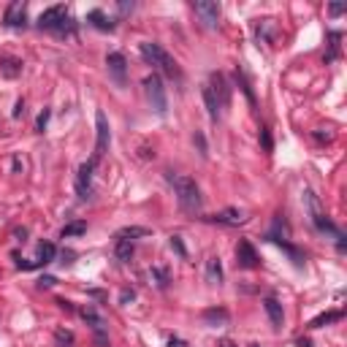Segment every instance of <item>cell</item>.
<instances>
[{
    "instance_id": "obj_41",
    "label": "cell",
    "mask_w": 347,
    "mask_h": 347,
    "mask_svg": "<svg viewBox=\"0 0 347 347\" xmlns=\"http://www.w3.org/2000/svg\"><path fill=\"white\" fill-rule=\"evenodd\" d=\"M168 347H188L182 339H168Z\"/></svg>"
},
{
    "instance_id": "obj_12",
    "label": "cell",
    "mask_w": 347,
    "mask_h": 347,
    "mask_svg": "<svg viewBox=\"0 0 347 347\" xmlns=\"http://www.w3.org/2000/svg\"><path fill=\"white\" fill-rule=\"evenodd\" d=\"M106 65H109V73L117 79L119 84H125V71H128V60H125L122 52H111L106 57Z\"/></svg>"
},
{
    "instance_id": "obj_23",
    "label": "cell",
    "mask_w": 347,
    "mask_h": 347,
    "mask_svg": "<svg viewBox=\"0 0 347 347\" xmlns=\"http://www.w3.org/2000/svg\"><path fill=\"white\" fill-rule=\"evenodd\" d=\"M149 228H141V225H128V228H122V231H119L117 233V239H128V242H130V239H144V236H149Z\"/></svg>"
},
{
    "instance_id": "obj_14",
    "label": "cell",
    "mask_w": 347,
    "mask_h": 347,
    "mask_svg": "<svg viewBox=\"0 0 347 347\" xmlns=\"http://www.w3.org/2000/svg\"><path fill=\"white\" fill-rule=\"evenodd\" d=\"M263 306H266V315H269L271 325H274V328H282V323H285L282 304H279L277 298H266V301H263Z\"/></svg>"
},
{
    "instance_id": "obj_6",
    "label": "cell",
    "mask_w": 347,
    "mask_h": 347,
    "mask_svg": "<svg viewBox=\"0 0 347 347\" xmlns=\"http://www.w3.org/2000/svg\"><path fill=\"white\" fill-rule=\"evenodd\" d=\"M95 125H98V141H95V160H101L106 155L111 144V130H109V119L103 111H95Z\"/></svg>"
},
{
    "instance_id": "obj_7",
    "label": "cell",
    "mask_w": 347,
    "mask_h": 347,
    "mask_svg": "<svg viewBox=\"0 0 347 347\" xmlns=\"http://www.w3.org/2000/svg\"><path fill=\"white\" fill-rule=\"evenodd\" d=\"M193 11L201 17V22L206 25V28H217V22H220V3H212V0H198V3H193Z\"/></svg>"
},
{
    "instance_id": "obj_32",
    "label": "cell",
    "mask_w": 347,
    "mask_h": 347,
    "mask_svg": "<svg viewBox=\"0 0 347 347\" xmlns=\"http://www.w3.org/2000/svg\"><path fill=\"white\" fill-rule=\"evenodd\" d=\"M49 114H52L49 109H44L41 114H38V119H36V130H38V133H44V130H46V122H49Z\"/></svg>"
},
{
    "instance_id": "obj_16",
    "label": "cell",
    "mask_w": 347,
    "mask_h": 347,
    "mask_svg": "<svg viewBox=\"0 0 347 347\" xmlns=\"http://www.w3.org/2000/svg\"><path fill=\"white\" fill-rule=\"evenodd\" d=\"M79 315H82V317L87 320V323H90L92 328L98 331V336L103 339V317L98 315V309H95V306H92V304H87V306H82V309H79Z\"/></svg>"
},
{
    "instance_id": "obj_2",
    "label": "cell",
    "mask_w": 347,
    "mask_h": 347,
    "mask_svg": "<svg viewBox=\"0 0 347 347\" xmlns=\"http://www.w3.org/2000/svg\"><path fill=\"white\" fill-rule=\"evenodd\" d=\"M138 52H141V57H144L149 65H155V68H160L163 73H168L171 79H182V71H179L177 60H173L168 52H165L163 46H160V44L144 41L141 46H138Z\"/></svg>"
},
{
    "instance_id": "obj_33",
    "label": "cell",
    "mask_w": 347,
    "mask_h": 347,
    "mask_svg": "<svg viewBox=\"0 0 347 347\" xmlns=\"http://www.w3.org/2000/svg\"><path fill=\"white\" fill-rule=\"evenodd\" d=\"M193 141L198 144V152H201V157H206V152H209V149H206V138H204V133H201V130H196V136H193Z\"/></svg>"
},
{
    "instance_id": "obj_22",
    "label": "cell",
    "mask_w": 347,
    "mask_h": 347,
    "mask_svg": "<svg viewBox=\"0 0 347 347\" xmlns=\"http://www.w3.org/2000/svg\"><path fill=\"white\" fill-rule=\"evenodd\" d=\"M204 103H206V109H209V117L215 119H220V103H217V98H215V92L209 90V84L204 87Z\"/></svg>"
},
{
    "instance_id": "obj_3",
    "label": "cell",
    "mask_w": 347,
    "mask_h": 347,
    "mask_svg": "<svg viewBox=\"0 0 347 347\" xmlns=\"http://www.w3.org/2000/svg\"><path fill=\"white\" fill-rule=\"evenodd\" d=\"M304 206H306V212H309L312 225H315L320 233H333V236H339V233H342L328 220V215H325V209H323V204H320V198L312 190H304Z\"/></svg>"
},
{
    "instance_id": "obj_17",
    "label": "cell",
    "mask_w": 347,
    "mask_h": 347,
    "mask_svg": "<svg viewBox=\"0 0 347 347\" xmlns=\"http://www.w3.org/2000/svg\"><path fill=\"white\" fill-rule=\"evenodd\" d=\"M0 73H3L6 79H17L19 73H22V60H17V57H0Z\"/></svg>"
},
{
    "instance_id": "obj_30",
    "label": "cell",
    "mask_w": 347,
    "mask_h": 347,
    "mask_svg": "<svg viewBox=\"0 0 347 347\" xmlns=\"http://www.w3.org/2000/svg\"><path fill=\"white\" fill-rule=\"evenodd\" d=\"M260 144H263L266 152H274V141H271V130L269 128H260Z\"/></svg>"
},
{
    "instance_id": "obj_38",
    "label": "cell",
    "mask_w": 347,
    "mask_h": 347,
    "mask_svg": "<svg viewBox=\"0 0 347 347\" xmlns=\"http://www.w3.org/2000/svg\"><path fill=\"white\" fill-rule=\"evenodd\" d=\"M133 298H136V293H133V290H122L119 301H122V304H128V301H133Z\"/></svg>"
},
{
    "instance_id": "obj_35",
    "label": "cell",
    "mask_w": 347,
    "mask_h": 347,
    "mask_svg": "<svg viewBox=\"0 0 347 347\" xmlns=\"http://www.w3.org/2000/svg\"><path fill=\"white\" fill-rule=\"evenodd\" d=\"M117 9H119V14H122V17H125V14H130V11H133V9H136V6H133V3H119V6H117Z\"/></svg>"
},
{
    "instance_id": "obj_21",
    "label": "cell",
    "mask_w": 347,
    "mask_h": 347,
    "mask_svg": "<svg viewBox=\"0 0 347 347\" xmlns=\"http://www.w3.org/2000/svg\"><path fill=\"white\" fill-rule=\"evenodd\" d=\"M133 242H128V239H117V244H114V255L117 260H122V263H128V260L133 258Z\"/></svg>"
},
{
    "instance_id": "obj_31",
    "label": "cell",
    "mask_w": 347,
    "mask_h": 347,
    "mask_svg": "<svg viewBox=\"0 0 347 347\" xmlns=\"http://www.w3.org/2000/svg\"><path fill=\"white\" fill-rule=\"evenodd\" d=\"M55 339H57L60 344H68V347L73 344V333H71V331H63V328L55 331Z\"/></svg>"
},
{
    "instance_id": "obj_24",
    "label": "cell",
    "mask_w": 347,
    "mask_h": 347,
    "mask_svg": "<svg viewBox=\"0 0 347 347\" xmlns=\"http://www.w3.org/2000/svg\"><path fill=\"white\" fill-rule=\"evenodd\" d=\"M344 317V312H323V315H317L315 320L309 323V328H323V325H328V323H333V320H342Z\"/></svg>"
},
{
    "instance_id": "obj_28",
    "label": "cell",
    "mask_w": 347,
    "mask_h": 347,
    "mask_svg": "<svg viewBox=\"0 0 347 347\" xmlns=\"http://www.w3.org/2000/svg\"><path fill=\"white\" fill-rule=\"evenodd\" d=\"M328 41H331V52L325 55V63H333L339 57V41H342V33H328Z\"/></svg>"
},
{
    "instance_id": "obj_34",
    "label": "cell",
    "mask_w": 347,
    "mask_h": 347,
    "mask_svg": "<svg viewBox=\"0 0 347 347\" xmlns=\"http://www.w3.org/2000/svg\"><path fill=\"white\" fill-rule=\"evenodd\" d=\"M171 250H177L179 258H188V250H185V244H182V239H179V236H171Z\"/></svg>"
},
{
    "instance_id": "obj_36",
    "label": "cell",
    "mask_w": 347,
    "mask_h": 347,
    "mask_svg": "<svg viewBox=\"0 0 347 347\" xmlns=\"http://www.w3.org/2000/svg\"><path fill=\"white\" fill-rule=\"evenodd\" d=\"M344 9H347V6H344V3H333V6H328V11H331V14H333V17H336V14H342V11H344Z\"/></svg>"
},
{
    "instance_id": "obj_43",
    "label": "cell",
    "mask_w": 347,
    "mask_h": 347,
    "mask_svg": "<svg viewBox=\"0 0 347 347\" xmlns=\"http://www.w3.org/2000/svg\"><path fill=\"white\" fill-rule=\"evenodd\" d=\"M14 236H17V242H25V236H28V231H25V228H22V231H14Z\"/></svg>"
},
{
    "instance_id": "obj_19",
    "label": "cell",
    "mask_w": 347,
    "mask_h": 347,
    "mask_svg": "<svg viewBox=\"0 0 347 347\" xmlns=\"http://www.w3.org/2000/svg\"><path fill=\"white\" fill-rule=\"evenodd\" d=\"M87 22H92L98 30H114V19L106 17L101 9H92L90 14H87Z\"/></svg>"
},
{
    "instance_id": "obj_5",
    "label": "cell",
    "mask_w": 347,
    "mask_h": 347,
    "mask_svg": "<svg viewBox=\"0 0 347 347\" xmlns=\"http://www.w3.org/2000/svg\"><path fill=\"white\" fill-rule=\"evenodd\" d=\"M71 19H68V9L65 6H52V9H46L41 17H38V28L41 30H65L71 28Z\"/></svg>"
},
{
    "instance_id": "obj_26",
    "label": "cell",
    "mask_w": 347,
    "mask_h": 347,
    "mask_svg": "<svg viewBox=\"0 0 347 347\" xmlns=\"http://www.w3.org/2000/svg\"><path fill=\"white\" fill-rule=\"evenodd\" d=\"M233 79H236V84H239V87H242V92L247 95V101H250V103H255V92H252L250 82H247L244 71H239V68H236V73H233Z\"/></svg>"
},
{
    "instance_id": "obj_8",
    "label": "cell",
    "mask_w": 347,
    "mask_h": 347,
    "mask_svg": "<svg viewBox=\"0 0 347 347\" xmlns=\"http://www.w3.org/2000/svg\"><path fill=\"white\" fill-rule=\"evenodd\" d=\"M92 168H95V157H92V160H87V163H82V165H79V173H76V193H79V198H82V201H87V198L92 196V190H90Z\"/></svg>"
},
{
    "instance_id": "obj_29",
    "label": "cell",
    "mask_w": 347,
    "mask_h": 347,
    "mask_svg": "<svg viewBox=\"0 0 347 347\" xmlns=\"http://www.w3.org/2000/svg\"><path fill=\"white\" fill-rule=\"evenodd\" d=\"M204 320H206V323H225V320H228V312H225V309H206Z\"/></svg>"
},
{
    "instance_id": "obj_42",
    "label": "cell",
    "mask_w": 347,
    "mask_h": 347,
    "mask_svg": "<svg viewBox=\"0 0 347 347\" xmlns=\"http://www.w3.org/2000/svg\"><path fill=\"white\" fill-rule=\"evenodd\" d=\"M25 111V101H17V109H14V117H19Z\"/></svg>"
},
{
    "instance_id": "obj_4",
    "label": "cell",
    "mask_w": 347,
    "mask_h": 347,
    "mask_svg": "<svg viewBox=\"0 0 347 347\" xmlns=\"http://www.w3.org/2000/svg\"><path fill=\"white\" fill-rule=\"evenodd\" d=\"M144 90H146V98H149L152 109H155L157 114H165V111H168V98H165V87H163L160 73L152 71L149 76H144Z\"/></svg>"
},
{
    "instance_id": "obj_18",
    "label": "cell",
    "mask_w": 347,
    "mask_h": 347,
    "mask_svg": "<svg viewBox=\"0 0 347 347\" xmlns=\"http://www.w3.org/2000/svg\"><path fill=\"white\" fill-rule=\"evenodd\" d=\"M206 279H209L212 285H223V263H220L217 255H212L206 260Z\"/></svg>"
},
{
    "instance_id": "obj_11",
    "label": "cell",
    "mask_w": 347,
    "mask_h": 347,
    "mask_svg": "<svg viewBox=\"0 0 347 347\" xmlns=\"http://www.w3.org/2000/svg\"><path fill=\"white\" fill-rule=\"evenodd\" d=\"M25 19H28V9H25V3H22V0H14V3L6 9L3 22L9 25V28H25Z\"/></svg>"
},
{
    "instance_id": "obj_44",
    "label": "cell",
    "mask_w": 347,
    "mask_h": 347,
    "mask_svg": "<svg viewBox=\"0 0 347 347\" xmlns=\"http://www.w3.org/2000/svg\"><path fill=\"white\" fill-rule=\"evenodd\" d=\"M298 347H312L309 339H298Z\"/></svg>"
},
{
    "instance_id": "obj_25",
    "label": "cell",
    "mask_w": 347,
    "mask_h": 347,
    "mask_svg": "<svg viewBox=\"0 0 347 347\" xmlns=\"http://www.w3.org/2000/svg\"><path fill=\"white\" fill-rule=\"evenodd\" d=\"M149 277H152V282H155L157 288H168V282H171L168 271H165L163 266H152V269H149Z\"/></svg>"
},
{
    "instance_id": "obj_39",
    "label": "cell",
    "mask_w": 347,
    "mask_h": 347,
    "mask_svg": "<svg viewBox=\"0 0 347 347\" xmlns=\"http://www.w3.org/2000/svg\"><path fill=\"white\" fill-rule=\"evenodd\" d=\"M57 306H60V309H65V312H73L71 301H65V298H57Z\"/></svg>"
},
{
    "instance_id": "obj_10",
    "label": "cell",
    "mask_w": 347,
    "mask_h": 347,
    "mask_svg": "<svg viewBox=\"0 0 347 347\" xmlns=\"http://www.w3.org/2000/svg\"><path fill=\"white\" fill-rule=\"evenodd\" d=\"M209 90L212 92H215V98H217V103L220 106H228L231 103V87H228V82H225V76H223V73H212V76H209Z\"/></svg>"
},
{
    "instance_id": "obj_1",
    "label": "cell",
    "mask_w": 347,
    "mask_h": 347,
    "mask_svg": "<svg viewBox=\"0 0 347 347\" xmlns=\"http://www.w3.org/2000/svg\"><path fill=\"white\" fill-rule=\"evenodd\" d=\"M165 179L171 182V188H173V193H177L179 206H182V209H188V212H198V209H201L204 196H201V188L196 185V179L185 177V173H173V171L165 173Z\"/></svg>"
},
{
    "instance_id": "obj_27",
    "label": "cell",
    "mask_w": 347,
    "mask_h": 347,
    "mask_svg": "<svg viewBox=\"0 0 347 347\" xmlns=\"http://www.w3.org/2000/svg\"><path fill=\"white\" fill-rule=\"evenodd\" d=\"M87 231V223H71V225H65L63 231H60V239H71V236H82V233Z\"/></svg>"
},
{
    "instance_id": "obj_40",
    "label": "cell",
    "mask_w": 347,
    "mask_h": 347,
    "mask_svg": "<svg viewBox=\"0 0 347 347\" xmlns=\"http://www.w3.org/2000/svg\"><path fill=\"white\" fill-rule=\"evenodd\" d=\"M217 347H236V342H233V339H220Z\"/></svg>"
},
{
    "instance_id": "obj_45",
    "label": "cell",
    "mask_w": 347,
    "mask_h": 347,
    "mask_svg": "<svg viewBox=\"0 0 347 347\" xmlns=\"http://www.w3.org/2000/svg\"><path fill=\"white\" fill-rule=\"evenodd\" d=\"M247 347H260V344H258V342H250V344H247Z\"/></svg>"
},
{
    "instance_id": "obj_37",
    "label": "cell",
    "mask_w": 347,
    "mask_h": 347,
    "mask_svg": "<svg viewBox=\"0 0 347 347\" xmlns=\"http://www.w3.org/2000/svg\"><path fill=\"white\" fill-rule=\"evenodd\" d=\"M55 282H57L55 277H41V279H38V285H41V288H52Z\"/></svg>"
},
{
    "instance_id": "obj_9",
    "label": "cell",
    "mask_w": 347,
    "mask_h": 347,
    "mask_svg": "<svg viewBox=\"0 0 347 347\" xmlns=\"http://www.w3.org/2000/svg\"><path fill=\"white\" fill-rule=\"evenodd\" d=\"M258 263H260V258H258L255 247L247 242V239H242V242L236 244V266L239 269H255Z\"/></svg>"
},
{
    "instance_id": "obj_20",
    "label": "cell",
    "mask_w": 347,
    "mask_h": 347,
    "mask_svg": "<svg viewBox=\"0 0 347 347\" xmlns=\"http://www.w3.org/2000/svg\"><path fill=\"white\" fill-rule=\"evenodd\" d=\"M57 255V250H55V244L52 242H41L38 244V260H36V269L38 266H46V263H52Z\"/></svg>"
},
{
    "instance_id": "obj_13",
    "label": "cell",
    "mask_w": 347,
    "mask_h": 347,
    "mask_svg": "<svg viewBox=\"0 0 347 347\" xmlns=\"http://www.w3.org/2000/svg\"><path fill=\"white\" fill-rule=\"evenodd\" d=\"M266 239H269L271 244H277V247H279V250H282V252H288V255H290V260H293V263L298 266V269H301V266L306 263V258H304V250H298V247L288 244V242H285V239L274 236V233H269V236H266Z\"/></svg>"
},
{
    "instance_id": "obj_15",
    "label": "cell",
    "mask_w": 347,
    "mask_h": 347,
    "mask_svg": "<svg viewBox=\"0 0 347 347\" xmlns=\"http://www.w3.org/2000/svg\"><path fill=\"white\" fill-rule=\"evenodd\" d=\"M206 220H212V223H220V225H242V223H247V217L242 215V212H236V209H225V212H220V215H212V217H206Z\"/></svg>"
}]
</instances>
